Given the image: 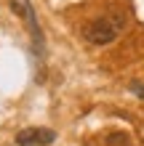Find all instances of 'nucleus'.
<instances>
[{
  "label": "nucleus",
  "instance_id": "obj_1",
  "mask_svg": "<svg viewBox=\"0 0 144 146\" xmlns=\"http://www.w3.org/2000/svg\"><path fill=\"white\" fill-rule=\"evenodd\" d=\"M123 24H125L123 13H109V16H101V19H94L83 29V35H86L88 42H94V45H109V42L117 40Z\"/></svg>",
  "mask_w": 144,
  "mask_h": 146
},
{
  "label": "nucleus",
  "instance_id": "obj_2",
  "mask_svg": "<svg viewBox=\"0 0 144 146\" xmlns=\"http://www.w3.org/2000/svg\"><path fill=\"white\" fill-rule=\"evenodd\" d=\"M56 133L48 127H24L16 133V146H48L54 143Z\"/></svg>",
  "mask_w": 144,
  "mask_h": 146
},
{
  "label": "nucleus",
  "instance_id": "obj_3",
  "mask_svg": "<svg viewBox=\"0 0 144 146\" xmlns=\"http://www.w3.org/2000/svg\"><path fill=\"white\" fill-rule=\"evenodd\" d=\"M11 8L19 16H24L29 24V32H32V40H35V50H38V56H40V50H43V37H40V27H38V19H35V11H32V5L27 3V0H13Z\"/></svg>",
  "mask_w": 144,
  "mask_h": 146
},
{
  "label": "nucleus",
  "instance_id": "obj_4",
  "mask_svg": "<svg viewBox=\"0 0 144 146\" xmlns=\"http://www.w3.org/2000/svg\"><path fill=\"white\" fill-rule=\"evenodd\" d=\"M104 141H107V146H131V138L125 133H109Z\"/></svg>",
  "mask_w": 144,
  "mask_h": 146
},
{
  "label": "nucleus",
  "instance_id": "obj_5",
  "mask_svg": "<svg viewBox=\"0 0 144 146\" xmlns=\"http://www.w3.org/2000/svg\"><path fill=\"white\" fill-rule=\"evenodd\" d=\"M131 90L139 93V98H144V82H131Z\"/></svg>",
  "mask_w": 144,
  "mask_h": 146
}]
</instances>
